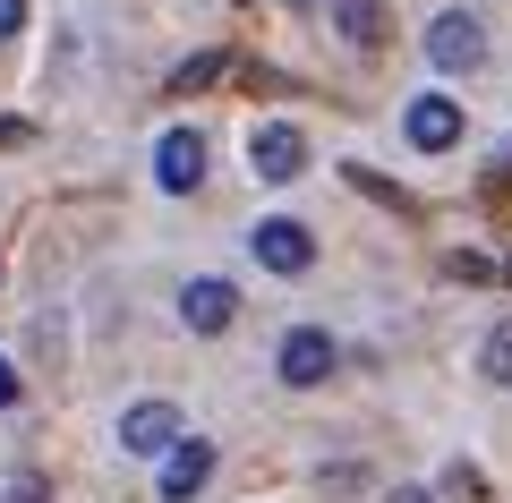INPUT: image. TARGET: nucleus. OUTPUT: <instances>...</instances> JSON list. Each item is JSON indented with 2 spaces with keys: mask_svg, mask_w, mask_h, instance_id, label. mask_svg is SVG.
I'll use <instances>...</instances> for the list:
<instances>
[{
  "mask_svg": "<svg viewBox=\"0 0 512 503\" xmlns=\"http://www.w3.org/2000/svg\"><path fill=\"white\" fill-rule=\"evenodd\" d=\"M393 503H436V495H427V486H393Z\"/></svg>",
  "mask_w": 512,
  "mask_h": 503,
  "instance_id": "obj_19",
  "label": "nucleus"
},
{
  "mask_svg": "<svg viewBox=\"0 0 512 503\" xmlns=\"http://www.w3.org/2000/svg\"><path fill=\"white\" fill-rule=\"evenodd\" d=\"M333 359H342V350H333V333H316V324H299L291 342H282V384H299V393H308V384H325L333 376Z\"/></svg>",
  "mask_w": 512,
  "mask_h": 503,
  "instance_id": "obj_5",
  "label": "nucleus"
},
{
  "mask_svg": "<svg viewBox=\"0 0 512 503\" xmlns=\"http://www.w3.org/2000/svg\"><path fill=\"white\" fill-rule=\"evenodd\" d=\"M444 273H453V282H495V265L478 248H453V256H444Z\"/></svg>",
  "mask_w": 512,
  "mask_h": 503,
  "instance_id": "obj_15",
  "label": "nucleus"
},
{
  "mask_svg": "<svg viewBox=\"0 0 512 503\" xmlns=\"http://www.w3.org/2000/svg\"><path fill=\"white\" fill-rule=\"evenodd\" d=\"M205 478H214V444H205V435H180V444L163 452V503H188Z\"/></svg>",
  "mask_w": 512,
  "mask_h": 503,
  "instance_id": "obj_8",
  "label": "nucleus"
},
{
  "mask_svg": "<svg viewBox=\"0 0 512 503\" xmlns=\"http://www.w3.org/2000/svg\"><path fill=\"white\" fill-rule=\"evenodd\" d=\"M444 503H487V478H478L470 461H453L444 469Z\"/></svg>",
  "mask_w": 512,
  "mask_h": 503,
  "instance_id": "obj_13",
  "label": "nucleus"
},
{
  "mask_svg": "<svg viewBox=\"0 0 512 503\" xmlns=\"http://www.w3.org/2000/svg\"><path fill=\"white\" fill-rule=\"evenodd\" d=\"M18 26H26V0H0V43L18 35Z\"/></svg>",
  "mask_w": 512,
  "mask_h": 503,
  "instance_id": "obj_17",
  "label": "nucleus"
},
{
  "mask_svg": "<svg viewBox=\"0 0 512 503\" xmlns=\"http://www.w3.org/2000/svg\"><path fill=\"white\" fill-rule=\"evenodd\" d=\"M427 60H436L444 77H470L478 60H487V35H478V18H470V9H444V18L427 26Z\"/></svg>",
  "mask_w": 512,
  "mask_h": 503,
  "instance_id": "obj_2",
  "label": "nucleus"
},
{
  "mask_svg": "<svg viewBox=\"0 0 512 503\" xmlns=\"http://www.w3.org/2000/svg\"><path fill=\"white\" fill-rule=\"evenodd\" d=\"M402 128H410L419 154H444V145H461V103H453V94H419Z\"/></svg>",
  "mask_w": 512,
  "mask_h": 503,
  "instance_id": "obj_7",
  "label": "nucleus"
},
{
  "mask_svg": "<svg viewBox=\"0 0 512 503\" xmlns=\"http://www.w3.org/2000/svg\"><path fill=\"white\" fill-rule=\"evenodd\" d=\"M478 359H487V384H512V324H495Z\"/></svg>",
  "mask_w": 512,
  "mask_h": 503,
  "instance_id": "obj_14",
  "label": "nucleus"
},
{
  "mask_svg": "<svg viewBox=\"0 0 512 503\" xmlns=\"http://www.w3.org/2000/svg\"><path fill=\"white\" fill-rule=\"evenodd\" d=\"M154 180H163L171 197H188V188L205 180V137H197V128H171V137L154 145Z\"/></svg>",
  "mask_w": 512,
  "mask_h": 503,
  "instance_id": "obj_6",
  "label": "nucleus"
},
{
  "mask_svg": "<svg viewBox=\"0 0 512 503\" xmlns=\"http://www.w3.org/2000/svg\"><path fill=\"white\" fill-rule=\"evenodd\" d=\"M222 69H231L222 52H197V60H180V69H171V94H205V86H214Z\"/></svg>",
  "mask_w": 512,
  "mask_h": 503,
  "instance_id": "obj_12",
  "label": "nucleus"
},
{
  "mask_svg": "<svg viewBox=\"0 0 512 503\" xmlns=\"http://www.w3.org/2000/svg\"><path fill=\"white\" fill-rule=\"evenodd\" d=\"M0 503H43V478H9V495Z\"/></svg>",
  "mask_w": 512,
  "mask_h": 503,
  "instance_id": "obj_16",
  "label": "nucleus"
},
{
  "mask_svg": "<svg viewBox=\"0 0 512 503\" xmlns=\"http://www.w3.org/2000/svg\"><path fill=\"white\" fill-rule=\"evenodd\" d=\"M342 35L359 43V52H376V43H384V9H376V0H342Z\"/></svg>",
  "mask_w": 512,
  "mask_h": 503,
  "instance_id": "obj_11",
  "label": "nucleus"
},
{
  "mask_svg": "<svg viewBox=\"0 0 512 503\" xmlns=\"http://www.w3.org/2000/svg\"><path fill=\"white\" fill-rule=\"evenodd\" d=\"M180 410H171V401H137V410L120 418V452H146V461H163L171 444H180Z\"/></svg>",
  "mask_w": 512,
  "mask_h": 503,
  "instance_id": "obj_4",
  "label": "nucleus"
},
{
  "mask_svg": "<svg viewBox=\"0 0 512 503\" xmlns=\"http://www.w3.org/2000/svg\"><path fill=\"white\" fill-rule=\"evenodd\" d=\"M180 316H188V333H222V324L239 316V290H231V282H214V273H205V282H188Z\"/></svg>",
  "mask_w": 512,
  "mask_h": 503,
  "instance_id": "obj_9",
  "label": "nucleus"
},
{
  "mask_svg": "<svg viewBox=\"0 0 512 503\" xmlns=\"http://www.w3.org/2000/svg\"><path fill=\"white\" fill-rule=\"evenodd\" d=\"M248 171H256V180H274V188H291L299 171H308V137H299L291 120H265L248 137Z\"/></svg>",
  "mask_w": 512,
  "mask_h": 503,
  "instance_id": "obj_1",
  "label": "nucleus"
},
{
  "mask_svg": "<svg viewBox=\"0 0 512 503\" xmlns=\"http://www.w3.org/2000/svg\"><path fill=\"white\" fill-rule=\"evenodd\" d=\"M350 188H359V197H376V205H393V214H410V222H419V197H410V188H393V180H376L367 162H350Z\"/></svg>",
  "mask_w": 512,
  "mask_h": 503,
  "instance_id": "obj_10",
  "label": "nucleus"
},
{
  "mask_svg": "<svg viewBox=\"0 0 512 503\" xmlns=\"http://www.w3.org/2000/svg\"><path fill=\"white\" fill-rule=\"evenodd\" d=\"M248 248H256V265H265V273H308V265H316V239L299 231L291 214L256 222V231H248Z\"/></svg>",
  "mask_w": 512,
  "mask_h": 503,
  "instance_id": "obj_3",
  "label": "nucleus"
},
{
  "mask_svg": "<svg viewBox=\"0 0 512 503\" xmlns=\"http://www.w3.org/2000/svg\"><path fill=\"white\" fill-rule=\"evenodd\" d=\"M291 9H325V0H291Z\"/></svg>",
  "mask_w": 512,
  "mask_h": 503,
  "instance_id": "obj_21",
  "label": "nucleus"
},
{
  "mask_svg": "<svg viewBox=\"0 0 512 503\" xmlns=\"http://www.w3.org/2000/svg\"><path fill=\"white\" fill-rule=\"evenodd\" d=\"M504 273H512V265H504Z\"/></svg>",
  "mask_w": 512,
  "mask_h": 503,
  "instance_id": "obj_22",
  "label": "nucleus"
},
{
  "mask_svg": "<svg viewBox=\"0 0 512 503\" xmlns=\"http://www.w3.org/2000/svg\"><path fill=\"white\" fill-rule=\"evenodd\" d=\"M495 188H512V145H504V162H495Z\"/></svg>",
  "mask_w": 512,
  "mask_h": 503,
  "instance_id": "obj_20",
  "label": "nucleus"
},
{
  "mask_svg": "<svg viewBox=\"0 0 512 503\" xmlns=\"http://www.w3.org/2000/svg\"><path fill=\"white\" fill-rule=\"evenodd\" d=\"M9 401H18V376H9V359H0V410H9Z\"/></svg>",
  "mask_w": 512,
  "mask_h": 503,
  "instance_id": "obj_18",
  "label": "nucleus"
}]
</instances>
